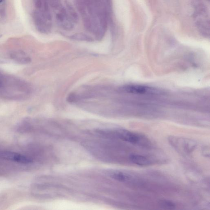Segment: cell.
I'll use <instances>...</instances> for the list:
<instances>
[{
	"label": "cell",
	"instance_id": "6da1fadb",
	"mask_svg": "<svg viewBox=\"0 0 210 210\" xmlns=\"http://www.w3.org/2000/svg\"><path fill=\"white\" fill-rule=\"evenodd\" d=\"M169 142L176 151L181 154L187 155L194 151L197 142L192 139L175 136H170Z\"/></svg>",
	"mask_w": 210,
	"mask_h": 210
},
{
	"label": "cell",
	"instance_id": "7a4b0ae2",
	"mask_svg": "<svg viewBox=\"0 0 210 210\" xmlns=\"http://www.w3.org/2000/svg\"><path fill=\"white\" fill-rule=\"evenodd\" d=\"M120 91L126 93L135 95H156L163 92L155 87L138 85H126L121 87Z\"/></svg>",
	"mask_w": 210,
	"mask_h": 210
},
{
	"label": "cell",
	"instance_id": "3957f363",
	"mask_svg": "<svg viewBox=\"0 0 210 210\" xmlns=\"http://www.w3.org/2000/svg\"><path fill=\"white\" fill-rule=\"evenodd\" d=\"M116 133L121 140L133 145L145 146L147 145L146 144L148 142V140L144 136L128 130H118L116 131Z\"/></svg>",
	"mask_w": 210,
	"mask_h": 210
},
{
	"label": "cell",
	"instance_id": "277c9868",
	"mask_svg": "<svg viewBox=\"0 0 210 210\" xmlns=\"http://www.w3.org/2000/svg\"><path fill=\"white\" fill-rule=\"evenodd\" d=\"M33 17L35 25L39 32L44 34L50 32L51 22L48 20L40 11L38 10L35 11L33 13Z\"/></svg>",
	"mask_w": 210,
	"mask_h": 210
},
{
	"label": "cell",
	"instance_id": "5b68a950",
	"mask_svg": "<svg viewBox=\"0 0 210 210\" xmlns=\"http://www.w3.org/2000/svg\"><path fill=\"white\" fill-rule=\"evenodd\" d=\"M56 20L58 25L65 30H71L74 28L75 24L68 16L65 7L62 6L59 9L56 15Z\"/></svg>",
	"mask_w": 210,
	"mask_h": 210
},
{
	"label": "cell",
	"instance_id": "8992f818",
	"mask_svg": "<svg viewBox=\"0 0 210 210\" xmlns=\"http://www.w3.org/2000/svg\"><path fill=\"white\" fill-rule=\"evenodd\" d=\"M0 158L6 160L24 164L30 163L32 161L30 158L25 156L9 151L0 152Z\"/></svg>",
	"mask_w": 210,
	"mask_h": 210
},
{
	"label": "cell",
	"instance_id": "52a82bcc",
	"mask_svg": "<svg viewBox=\"0 0 210 210\" xmlns=\"http://www.w3.org/2000/svg\"><path fill=\"white\" fill-rule=\"evenodd\" d=\"M129 159L133 164L139 166H147L151 163L150 161L147 157L139 154H131L130 156Z\"/></svg>",
	"mask_w": 210,
	"mask_h": 210
},
{
	"label": "cell",
	"instance_id": "ba28073f",
	"mask_svg": "<svg viewBox=\"0 0 210 210\" xmlns=\"http://www.w3.org/2000/svg\"><path fill=\"white\" fill-rule=\"evenodd\" d=\"M65 8L70 19L75 24H78L79 21V16L73 5L69 1H65Z\"/></svg>",
	"mask_w": 210,
	"mask_h": 210
},
{
	"label": "cell",
	"instance_id": "9c48e42d",
	"mask_svg": "<svg viewBox=\"0 0 210 210\" xmlns=\"http://www.w3.org/2000/svg\"><path fill=\"white\" fill-rule=\"evenodd\" d=\"M109 175L112 178L120 182H127L131 179V176L128 174L120 171H110L109 172Z\"/></svg>",
	"mask_w": 210,
	"mask_h": 210
},
{
	"label": "cell",
	"instance_id": "30bf717a",
	"mask_svg": "<svg viewBox=\"0 0 210 210\" xmlns=\"http://www.w3.org/2000/svg\"><path fill=\"white\" fill-rule=\"evenodd\" d=\"M12 58L15 60L21 63H27L30 61V58L23 53L13 54Z\"/></svg>",
	"mask_w": 210,
	"mask_h": 210
},
{
	"label": "cell",
	"instance_id": "8fae6325",
	"mask_svg": "<svg viewBox=\"0 0 210 210\" xmlns=\"http://www.w3.org/2000/svg\"><path fill=\"white\" fill-rule=\"evenodd\" d=\"M70 38L72 39L78 41H87L91 42L93 41L92 37L82 33H76L71 36Z\"/></svg>",
	"mask_w": 210,
	"mask_h": 210
},
{
	"label": "cell",
	"instance_id": "7c38bea8",
	"mask_svg": "<svg viewBox=\"0 0 210 210\" xmlns=\"http://www.w3.org/2000/svg\"><path fill=\"white\" fill-rule=\"evenodd\" d=\"M159 204L161 208L166 210H173L176 208V205L172 201L162 200L160 201Z\"/></svg>",
	"mask_w": 210,
	"mask_h": 210
},
{
	"label": "cell",
	"instance_id": "4fadbf2b",
	"mask_svg": "<svg viewBox=\"0 0 210 210\" xmlns=\"http://www.w3.org/2000/svg\"><path fill=\"white\" fill-rule=\"evenodd\" d=\"M49 6L54 9H59L62 7L60 0H47Z\"/></svg>",
	"mask_w": 210,
	"mask_h": 210
},
{
	"label": "cell",
	"instance_id": "5bb4252c",
	"mask_svg": "<svg viewBox=\"0 0 210 210\" xmlns=\"http://www.w3.org/2000/svg\"><path fill=\"white\" fill-rule=\"evenodd\" d=\"M202 153L203 155L205 156L206 157H209L210 155V150L209 148H207V147H205L202 151Z\"/></svg>",
	"mask_w": 210,
	"mask_h": 210
},
{
	"label": "cell",
	"instance_id": "9a60e30c",
	"mask_svg": "<svg viewBox=\"0 0 210 210\" xmlns=\"http://www.w3.org/2000/svg\"><path fill=\"white\" fill-rule=\"evenodd\" d=\"M2 86V82L0 81V87Z\"/></svg>",
	"mask_w": 210,
	"mask_h": 210
},
{
	"label": "cell",
	"instance_id": "2e32d148",
	"mask_svg": "<svg viewBox=\"0 0 210 210\" xmlns=\"http://www.w3.org/2000/svg\"><path fill=\"white\" fill-rule=\"evenodd\" d=\"M3 1V0H0V3H1V2H2Z\"/></svg>",
	"mask_w": 210,
	"mask_h": 210
}]
</instances>
